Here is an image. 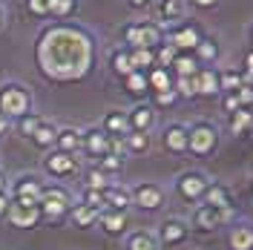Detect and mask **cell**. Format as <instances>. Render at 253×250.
I'll return each instance as SVG.
<instances>
[{
	"label": "cell",
	"mask_w": 253,
	"mask_h": 250,
	"mask_svg": "<svg viewBox=\"0 0 253 250\" xmlns=\"http://www.w3.org/2000/svg\"><path fill=\"white\" fill-rule=\"evenodd\" d=\"M95 35L86 26L58 20L35 38V66L49 83H75L92 72Z\"/></svg>",
	"instance_id": "cell-1"
},
{
	"label": "cell",
	"mask_w": 253,
	"mask_h": 250,
	"mask_svg": "<svg viewBox=\"0 0 253 250\" xmlns=\"http://www.w3.org/2000/svg\"><path fill=\"white\" fill-rule=\"evenodd\" d=\"M121 38H124V49H153L156 52L164 43V29L156 20H138V23H126Z\"/></svg>",
	"instance_id": "cell-2"
},
{
	"label": "cell",
	"mask_w": 253,
	"mask_h": 250,
	"mask_svg": "<svg viewBox=\"0 0 253 250\" xmlns=\"http://www.w3.org/2000/svg\"><path fill=\"white\" fill-rule=\"evenodd\" d=\"M72 193L63 187V184H46L43 193H41V216L43 221H63L69 216V210H72Z\"/></svg>",
	"instance_id": "cell-3"
},
{
	"label": "cell",
	"mask_w": 253,
	"mask_h": 250,
	"mask_svg": "<svg viewBox=\"0 0 253 250\" xmlns=\"http://www.w3.org/2000/svg\"><path fill=\"white\" fill-rule=\"evenodd\" d=\"M0 112L9 121L12 118H23L26 112H32V92L17 81H6L0 86Z\"/></svg>",
	"instance_id": "cell-4"
},
{
	"label": "cell",
	"mask_w": 253,
	"mask_h": 250,
	"mask_svg": "<svg viewBox=\"0 0 253 250\" xmlns=\"http://www.w3.org/2000/svg\"><path fill=\"white\" fill-rule=\"evenodd\" d=\"M219 147V126L210 121H193L187 126V153L205 158L213 156Z\"/></svg>",
	"instance_id": "cell-5"
},
{
	"label": "cell",
	"mask_w": 253,
	"mask_h": 250,
	"mask_svg": "<svg viewBox=\"0 0 253 250\" xmlns=\"http://www.w3.org/2000/svg\"><path fill=\"white\" fill-rule=\"evenodd\" d=\"M205 38V32L199 23H190V20H181L170 29H164V43L178 52V55H193V49L199 46V41Z\"/></svg>",
	"instance_id": "cell-6"
},
{
	"label": "cell",
	"mask_w": 253,
	"mask_h": 250,
	"mask_svg": "<svg viewBox=\"0 0 253 250\" xmlns=\"http://www.w3.org/2000/svg\"><path fill=\"white\" fill-rule=\"evenodd\" d=\"M43 187H46V181H43L38 172H23V175H17L15 181L6 187V193H9V199L17 202V204H38Z\"/></svg>",
	"instance_id": "cell-7"
},
{
	"label": "cell",
	"mask_w": 253,
	"mask_h": 250,
	"mask_svg": "<svg viewBox=\"0 0 253 250\" xmlns=\"http://www.w3.org/2000/svg\"><path fill=\"white\" fill-rule=\"evenodd\" d=\"M207 187H210V178H207L202 170H184L175 178V193H178V199H184L187 204L202 202Z\"/></svg>",
	"instance_id": "cell-8"
},
{
	"label": "cell",
	"mask_w": 253,
	"mask_h": 250,
	"mask_svg": "<svg viewBox=\"0 0 253 250\" xmlns=\"http://www.w3.org/2000/svg\"><path fill=\"white\" fill-rule=\"evenodd\" d=\"M129 202L135 204L141 213H158L164 207V187L156 181H141L129 190Z\"/></svg>",
	"instance_id": "cell-9"
},
{
	"label": "cell",
	"mask_w": 253,
	"mask_h": 250,
	"mask_svg": "<svg viewBox=\"0 0 253 250\" xmlns=\"http://www.w3.org/2000/svg\"><path fill=\"white\" fill-rule=\"evenodd\" d=\"M230 219H233V210H216V207H207V204H196V210H193V230L213 233V230L224 227Z\"/></svg>",
	"instance_id": "cell-10"
},
{
	"label": "cell",
	"mask_w": 253,
	"mask_h": 250,
	"mask_svg": "<svg viewBox=\"0 0 253 250\" xmlns=\"http://www.w3.org/2000/svg\"><path fill=\"white\" fill-rule=\"evenodd\" d=\"M78 170H81L78 156H69V153H61V150H49L43 156V172L52 175V178H72Z\"/></svg>",
	"instance_id": "cell-11"
},
{
	"label": "cell",
	"mask_w": 253,
	"mask_h": 250,
	"mask_svg": "<svg viewBox=\"0 0 253 250\" xmlns=\"http://www.w3.org/2000/svg\"><path fill=\"white\" fill-rule=\"evenodd\" d=\"M6 221L17 227V230H35L43 216H41V207L38 204H17V202H9V210H6Z\"/></svg>",
	"instance_id": "cell-12"
},
{
	"label": "cell",
	"mask_w": 253,
	"mask_h": 250,
	"mask_svg": "<svg viewBox=\"0 0 253 250\" xmlns=\"http://www.w3.org/2000/svg\"><path fill=\"white\" fill-rule=\"evenodd\" d=\"M190 239V224L184 219H164L158 227V248H178Z\"/></svg>",
	"instance_id": "cell-13"
},
{
	"label": "cell",
	"mask_w": 253,
	"mask_h": 250,
	"mask_svg": "<svg viewBox=\"0 0 253 250\" xmlns=\"http://www.w3.org/2000/svg\"><path fill=\"white\" fill-rule=\"evenodd\" d=\"M187 17V3L184 0H156V23L161 29H170Z\"/></svg>",
	"instance_id": "cell-14"
},
{
	"label": "cell",
	"mask_w": 253,
	"mask_h": 250,
	"mask_svg": "<svg viewBox=\"0 0 253 250\" xmlns=\"http://www.w3.org/2000/svg\"><path fill=\"white\" fill-rule=\"evenodd\" d=\"M81 150L89 158L98 161V158H104L110 153V135H107L101 126H89V129L81 132Z\"/></svg>",
	"instance_id": "cell-15"
},
{
	"label": "cell",
	"mask_w": 253,
	"mask_h": 250,
	"mask_svg": "<svg viewBox=\"0 0 253 250\" xmlns=\"http://www.w3.org/2000/svg\"><path fill=\"white\" fill-rule=\"evenodd\" d=\"M161 144H164L167 153L184 156V153H187V126L178 124V121H175V124H167L164 132H161Z\"/></svg>",
	"instance_id": "cell-16"
},
{
	"label": "cell",
	"mask_w": 253,
	"mask_h": 250,
	"mask_svg": "<svg viewBox=\"0 0 253 250\" xmlns=\"http://www.w3.org/2000/svg\"><path fill=\"white\" fill-rule=\"evenodd\" d=\"M216 95H221L219 69L216 66H202L196 72V98H216Z\"/></svg>",
	"instance_id": "cell-17"
},
{
	"label": "cell",
	"mask_w": 253,
	"mask_h": 250,
	"mask_svg": "<svg viewBox=\"0 0 253 250\" xmlns=\"http://www.w3.org/2000/svg\"><path fill=\"white\" fill-rule=\"evenodd\" d=\"M98 224H101V230L107 236H124L126 227H129V216H126L124 210H101L98 213Z\"/></svg>",
	"instance_id": "cell-18"
},
{
	"label": "cell",
	"mask_w": 253,
	"mask_h": 250,
	"mask_svg": "<svg viewBox=\"0 0 253 250\" xmlns=\"http://www.w3.org/2000/svg\"><path fill=\"white\" fill-rule=\"evenodd\" d=\"M199 204H207V207H216V210H236V202H233V190L224 187V184H216L210 181L205 199Z\"/></svg>",
	"instance_id": "cell-19"
},
{
	"label": "cell",
	"mask_w": 253,
	"mask_h": 250,
	"mask_svg": "<svg viewBox=\"0 0 253 250\" xmlns=\"http://www.w3.org/2000/svg\"><path fill=\"white\" fill-rule=\"evenodd\" d=\"M126 121H129V132H150V126L156 124V110L150 104H135L126 112Z\"/></svg>",
	"instance_id": "cell-20"
},
{
	"label": "cell",
	"mask_w": 253,
	"mask_h": 250,
	"mask_svg": "<svg viewBox=\"0 0 253 250\" xmlns=\"http://www.w3.org/2000/svg\"><path fill=\"white\" fill-rule=\"evenodd\" d=\"M101 196H104V207L107 210H124L126 213V207H129V187H124V184H107V187L101 190Z\"/></svg>",
	"instance_id": "cell-21"
},
{
	"label": "cell",
	"mask_w": 253,
	"mask_h": 250,
	"mask_svg": "<svg viewBox=\"0 0 253 250\" xmlns=\"http://www.w3.org/2000/svg\"><path fill=\"white\" fill-rule=\"evenodd\" d=\"M98 126L110 138H124V135H129V121H126V112H121V110H110Z\"/></svg>",
	"instance_id": "cell-22"
},
{
	"label": "cell",
	"mask_w": 253,
	"mask_h": 250,
	"mask_svg": "<svg viewBox=\"0 0 253 250\" xmlns=\"http://www.w3.org/2000/svg\"><path fill=\"white\" fill-rule=\"evenodd\" d=\"M52 150H61V153H69V156H78L81 153V129L75 126H58V138H55V147Z\"/></svg>",
	"instance_id": "cell-23"
},
{
	"label": "cell",
	"mask_w": 253,
	"mask_h": 250,
	"mask_svg": "<svg viewBox=\"0 0 253 250\" xmlns=\"http://www.w3.org/2000/svg\"><path fill=\"white\" fill-rule=\"evenodd\" d=\"M98 213L101 210H95V207H86V204H72V210H69V216L66 219L72 221V227H78V230H86V227H92L98 224Z\"/></svg>",
	"instance_id": "cell-24"
},
{
	"label": "cell",
	"mask_w": 253,
	"mask_h": 250,
	"mask_svg": "<svg viewBox=\"0 0 253 250\" xmlns=\"http://www.w3.org/2000/svg\"><path fill=\"white\" fill-rule=\"evenodd\" d=\"M193 58H196L199 66H213V63L219 61V43L213 38H202L199 46L193 49Z\"/></svg>",
	"instance_id": "cell-25"
},
{
	"label": "cell",
	"mask_w": 253,
	"mask_h": 250,
	"mask_svg": "<svg viewBox=\"0 0 253 250\" xmlns=\"http://www.w3.org/2000/svg\"><path fill=\"white\" fill-rule=\"evenodd\" d=\"M55 138H58V126L52 124V121H46V118H43V124L29 135V141L38 150H52V147H55Z\"/></svg>",
	"instance_id": "cell-26"
},
{
	"label": "cell",
	"mask_w": 253,
	"mask_h": 250,
	"mask_svg": "<svg viewBox=\"0 0 253 250\" xmlns=\"http://www.w3.org/2000/svg\"><path fill=\"white\" fill-rule=\"evenodd\" d=\"M147 86H150V95L173 89V72H170V69H161V66H153V69L147 72Z\"/></svg>",
	"instance_id": "cell-27"
},
{
	"label": "cell",
	"mask_w": 253,
	"mask_h": 250,
	"mask_svg": "<svg viewBox=\"0 0 253 250\" xmlns=\"http://www.w3.org/2000/svg\"><path fill=\"white\" fill-rule=\"evenodd\" d=\"M227 245H230V250H253L251 224H236V227L227 233Z\"/></svg>",
	"instance_id": "cell-28"
},
{
	"label": "cell",
	"mask_w": 253,
	"mask_h": 250,
	"mask_svg": "<svg viewBox=\"0 0 253 250\" xmlns=\"http://www.w3.org/2000/svg\"><path fill=\"white\" fill-rule=\"evenodd\" d=\"M132 72H150L156 66V52L153 49H126Z\"/></svg>",
	"instance_id": "cell-29"
},
{
	"label": "cell",
	"mask_w": 253,
	"mask_h": 250,
	"mask_svg": "<svg viewBox=\"0 0 253 250\" xmlns=\"http://www.w3.org/2000/svg\"><path fill=\"white\" fill-rule=\"evenodd\" d=\"M227 126H230V132L236 135V138H248L251 135V126H253V118L248 110H239L233 115H227Z\"/></svg>",
	"instance_id": "cell-30"
},
{
	"label": "cell",
	"mask_w": 253,
	"mask_h": 250,
	"mask_svg": "<svg viewBox=\"0 0 253 250\" xmlns=\"http://www.w3.org/2000/svg\"><path fill=\"white\" fill-rule=\"evenodd\" d=\"M110 69H112V75L121 78V81L132 72V66H129V55H126L124 46H118V49H112L110 52Z\"/></svg>",
	"instance_id": "cell-31"
},
{
	"label": "cell",
	"mask_w": 253,
	"mask_h": 250,
	"mask_svg": "<svg viewBox=\"0 0 253 250\" xmlns=\"http://www.w3.org/2000/svg\"><path fill=\"white\" fill-rule=\"evenodd\" d=\"M199 69H202V66L196 63V58H193V55H175L173 66H170L173 78H193Z\"/></svg>",
	"instance_id": "cell-32"
},
{
	"label": "cell",
	"mask_w": 253,
	"mask_h": 250,
	"mask_svg": "<svg viewBox=\"0 0 253 250\" xmlns=\"http://www.w3.org/2000/svg\"><path fill=\"white\" fill-rule=\"evenodd\" d=\"M124 86L126 92L132 98H147L150 95V86H147V72H129L124 78Z\"/></svg>",
	"instance_id": "cell-33"
},
{
	"label": "cell",
	"mask_w": 253,
	"mask_h": 250,
	"mask_svg": "<svg viewBox=\"0 0 253 250\" xmlns=\"http://www.w3.org/2000/svg\"><path fill=\"white\" fill-rule=\"evenodd\" d=\"M126 250H158V242L153 233L147 230H135L126 236Z\"/></svg>",
	"instance_id": "cell-34"
},
{
	"label": "cell",
	"mask_w": 253,
	"mask_h": 250,
	"mask_svg": "<svg viewBox=\"0 0 253 250\" xmlns=\"http://www.w3.org/2000/svg\"><path fill=\"white\" fill-rule=\"evenodd\" d=\"M124 150H126V156L147 153L150 150V135L147 132H129V135H124Z\"/></svg>",
	"instance_id": "cell-35"
},
{
	"label": "cell",
	"mask_w": 253,
	"mask_h": 250,
	"mask_svg": "<svg viewBox=\"0 0 253 250\" xmlns=\"http://www.w3.org/2000/svg\"><path fill=\"white\" fill-rule=\"evenodd\" d=\"M75 9H78V0H49V17L66 20Z\"/></svg>",
	"instance_id": "cell-36"
},
{
	"label": "cell",
	"mask_w": 253,
	"mask_h": 250,
	"mask_svg": "<svg viewBox=\"0 0 253 250\" xmlns=\"http://www.w3.org/2000/svg\"><path fill=\"white\" fill-rule=\"evenodd\" d=\"M219 86L221 92H233L242 86V75H239V69H219Z\"/></svg>",
	"instance_id": "cell-37"
},
{
	"label": "cell",
	"mask_w": 253,
	"mask_h": 250,
	"mask_svg": "<svg viewBox=\"0 0 253 250\" xmlns=\"http://www.w3.org/2000/svg\"><path fill=\"white\" fill-rule=\"evenodd\" d=\"M41 124H43V115H38V112H26L23 118H17V132L29 138V135H32V132H35Z\"/></svg>",
	"instance_id": "cell-38"
},
{
	"label": "cell",
	"mask_w": 253,
	"mask_h": 250,
	"mask_svg": "<svg viewBox=\"0 0 253 250\" xmlns=\"http://www.w3.org/2000/svg\"><path fill=\"white\" fill-rule=\"evenodd\" d=\"M95 167H98V170H101L104 175H107V178H110L112 172H121V170H124V158L110 156V153H107L104 158H98V164H95Z\"/></svg>",
	"instance_id": "cell-39"
},
{
	"label": "cell",
	"mask_w": 253,
	"mask_h": 250,
	"mask_svg": "<svg viewBox=\"0 0 253 250\" xmlns=\"http://www.w3.org/2000/svg\"><path fill=\"white\" fill-rule=\"evenodd\" d=\"M173 92L178 98H196V75L193 78H173Z\"/></svg>",
	"instance_id": "cell-40"
},
{
	"label": "cell",
	"mask_w": 253,
	"mask_h": 250,
	"mask_svg": "<svg viewBox=\"0 0 253 250\" xmlns=\"http://www.w3.org/2000/svg\"><path fill=\"white\" fill-rule=\"evenodd\" d=\"M175 55H178V52H175L170 43H161V46L156 49V66H161V69H170V66H173V61H175Z\"/></svg>",
	"instance_id": "cell-41"
},
{
	"label": "cell",
	"mask_w": 253,
	"mask_h": 250,
	"mask_svg": "<svg viewBox=\"0 0 253 250\" xmlns=\"http://www.w3.org/2000/svg\"><path fill=\"white\" fill-rule=\"evenodd\" d=\"M107 184H110V178L98 170V167L86 170V181H84V187H89V190H104Z\"/></svg>",
	"instance_id": "cell-42"
},
{
	"label": "cell",
	"mask_w": 253,
	"mask_h": 250,
	"mask_svg": "<svg viewBox=\"0 0 253 250\" xmlns=\"http://www.w3.org/2000/svg\"><path fill=\"white\" fill-rule=\"evenodd\" d=\"M81 204H86V207H95V210H104V196H101V190L84 187V190H81Z\"/></svg>",
	"instance_id": "cell-43"
},
{
	"label": "cell",
	"mask_w": 253,
	"mask_h": 250,
	"mask_svg": "<svg viewBox=\"0 0 253 250\" xmlns=\"http://www.w3.org/2000/svg\"><path fill=\"white\" fill-rule=\"evenodd\" d=\"M26 12L32 17H49V0H26Z\"/></svg>",
	"instance_id": "cell-44"
},
{
	"label": "cell",
	"mask_w": 253,
	"mask_h": 250,
	"mask_svg": "<svg viewBox=\"0 0 253 250\" xmlns=\"http://www.w3.org/2000/svg\"><path fill=\"white\" fill-rule=\"evenodd\" d=\"M221 110L227 112V115H233V112L242 110V104H239L236 92H221Z\"/></svg>",
	"instance_id": "cell-45"
},
{
	"label": "cell",
	"mask_w": 253,
	"mask_h": 250,
	"mask_svg": "<svg viewBox=\"0 0 253 250\" xmlns=\"http://www.w3.org/2000/svg\"><path fill=\"white\" fill-rule=\"evenodd\" d=\"M239 98V104H242V110H251V104H253V89H251V83H242L239 89H233Z\"/></svg>",
	"instance_id": "cell-46"
},
{
	"label": "cell",
	"mask_w": 253,
	"mask_h": 250,
	"mask_svg": "<svg viewBox=\"0 0 253 250\" xmlns=\"http://www.w3.org/2000/svg\"><path fill=\"white\" fill-rule=\"evenodd\" d=\"M153 101H156V107H173L175 101H178V95L173 89H167V92H153ZM153 107V110H156Z\"/></svg>",
	"instance_id": "cell-47"
},
{
	"label": "cell",
	"mask_w": 253,
	"mask_h": 250,
	"mask_svg": "<svg viewBox=\"0 0 253 250\" xmlns=\"http://www.w3.org/2000/svg\"><path fill=\"white\" fill-rule=\"evenodd\" d=\"M187 6H193V9H199V12H207V9H216L219 6V0H184Z\"/></svg>",
	"instance_id": "cell-48"
},
{
	"label": "cell",
	"mask_w": 253,
	"mask_h": 250,
	"mask_svg": "<svg viewBox=\"0 0 253 250\" xmlns=\"http://www.w3.org/2000/svg\"><path fill=\"white\" fill-rule=\"evenodd\" d=\"M9 193H0V219H6V210H9Z\"/></svg>",
	"instance_id": "cell-49"
},
{
	"label": "cell",
	"mask_w": 253,
	"mask_h": 250,
	"mask_svg": "<svg viewBox=\"0 0 253 250\" xmlns=\"http://www.w3.org/2000/svg\"><path fill=\"white\" fill-rule=\"evenodd\" d=\"M150 3H156V0H126V6H132V9H144Z\"/></svg>",
	"instance_id": "cell-50"
},
{
	"label": "cell",
	"mask_w": 253,
	"mask_h": 250,
	"mask_svg": "<svg viewBox=\"0 0 253 250\" xmlns=\"http://www.w3.org/2000/svg\"><path fill=\"white\" fill-rule=\"evenodd\" d=\"M6 132H9V118L0 112V135H6Z\"/></svg>",
	"instance_id": "cell-51"
},
{
	"label": "cell",
	"mask_w": 253,
	"mask_h": 250,
	"mask_svg": "<svg viewBox=\"0 0 253 250\" xmlns=\"http://www.w3.org/2000/svg\"><path fill=\"white\" fill-rule=\"evenodd\" d=\"M0 193H6V178H3V172H0Z\"/></svg>",
	"instance_id": "cell-52"
},
{
	"label": "cell",
	"mask_w": 253,
	"mask_h": 250,
	"mask_svg": "<svg viewBox=\"0 0 253 250\" xmlns=\"http://www.w3.org/2000/svg\"><path fill=\"white\" fill-rule=\"evenodd\" d=\"M0 26H3V6H0Z\"/></svg>",
	"instance_id": "cell-53"
}]
</instances>
